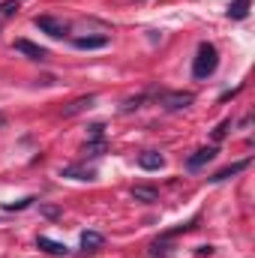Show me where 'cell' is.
<instances>
[{
  "label": "cell",
  "instance_id": "19",
  "mask_svg": "<svg viewBox=\"0 0 255 258\" xmlns=\"http://www.w3.org/2000/svg\"><path fill=\"white\" fill-rule=\"evenodd\" d=\"M18 9V3H12V0H6V3H0V15H12Z\"/></svg>",
  "mask_w": 255,
  "mask_h": 258
},
{
  "label": "cell",
  "instance_id": "8",
  "mask_svg": "<svg viewBox=\"0 0 255 258\" xmlns=\"http://www.w3.org/2000/svg\"><path fill=\"white\" fill-rule=\"evenodd\" d=\"M213 156H216V147H213V144H210V147H198V150L192 153L189 159H186V168H192V171H195V168L207 165V162H210Z\"/></svg>",
  "mask_w": 255,
  "mask_h": 258
},
{
  "label": "cell",
  "instance_id": "9",
  "mask_svg": "<svg viewBox=\"0 0 255 258\" xmlns=\"http://www.w3.org/2000/svg\"><path fill=\"white\" fill-rule=\"evenodd\" d=\"M72 45L81 51H93V48H105L108 36H78V39H72Z\"/></svg>",
  "mask_w": 255,
  "mask_h": 258
},
{
  "label": "cell",
  "instance_id": "21",
  "mask_svg": "<svg viewBox=\"0 0 255 258\" xmlns=\"http://www.w3.org/2000/svg\"><path fill=\"white\" fill-rule=\"evenodd\" d=\"M42 213H45V216H51V219H54V216H57V213H60V210H57V207H42Z\"/></svg>",
  "mask_w": 255,
  "mask_h": 258
},
{
  "label": "cell",
  "instance_id": "1",
  "mask_svg": "<svg viewBox=\"0 0 255 258\" xmlns=\"http://www.w3.org/2000/svg\"><path fill=\"white\" fill-rule=\"evenodd\" d=\"M216 66H219L216 48H213L210 42H201V45H198V54H195V60H192V78L204 81V78H210V75L216 72Z\"/></svg>",
  "mask_w": 255,
  "mask_h": 258
},
{
  "label": "cell",
  "instance_id": "22",
  "mask_svg": "<svg viewBox=\"0 0 255 258\" xmlns=\"http://www.w3.org/2000/svg\"><path fill=\"white\" fill-rule=\"evenodd\" d=\"M3 123H6V120H3V114H0V126H3Z\"/></svg>",
  "mask_w": 255,
  "mask_h": 258
},
{
  "label": "cell",
  "instance_id": "11",
  "mask_svg": "<svg viewBox=\"0 0 255 258\" xmlns=\"http://www.w3.org/2000/svg\"><path fill=\"white\" fill-rule=\"evenodd\" d=\"M93 102H96V96H78V99H72L63 108V117H72V114H81V111L93 108Z\"/></svg>",
  "mask_w": 255,
  "mask_h": 258
},
{
  "label": "cell",
  "instance_id": "17",
  "mask_svg": "<svg viewBox=\"0 0 255 258\" xmlns=\"http://www.w3.org/2000/svg\"><path fill=\"white\" fill-rule=\"evenodd\" d=\"M144 99H147V96H135V99H126V102H123V111H132V108H141V105H144Z\"/></svg>",
  "mask_w": 255,
  "mask_h": 258
},
{
  "label": "cell",
  "instance_id": "15",
  "mask_svg": "<svg viewBox=\"0 0 255 258\" xmlns=\"http://www.w3.org/2000/svg\"><path fill=\"white\" fill-rule=\"evenodd\" d=\"M33 201H36V198H21V201H9V204H6L3 210H9V213H15V210H24V207H30Z\"/></svg>",
  "mask_w": 255,
  "mask_h": 258
},
{
  "label": "cell",
  "instance_id": "5",
  "mask_svg": "<svg viewBox=\"0 0 255 258\" xmlns=\"http://www.w3.org/2000/svg\"><path fill=\"white\" fill-rule=\"evenodd\" d=\"M192 102H195V96H192V93H165V96H162L165 111H180V108H189Z\"/></svg>",
  "mask_w": 255,
  "mask_h": 258
},
{
  "label": "cell",
  "instance_id": "6",
  "mask_svg": "<svg viewBox=\"0 0 255 258\" xmlns=\"http://www.w3.org/2000/svg\"><path fill=\"white\" fill-rule=\"evenodd\" d=\"M138 165H141L144 171H159V168H165V156L156 153V150H144V153L138 156Z\"/></svg>",
  "mask_w": 255,
  "mask_h": 258
},
{
  "label": "cell",
  "instance_id": "2",
  "mask_svg": "<svg viewBox=\"0 0 255 258\" xmlns=\"http://www.w3.org/2000/svg\"><path fill=\"white\" fill-rule=\"evenodd\" d=\"M42 33H48V36H54V39H60V36H66V24L63 21H57V18H51V15H39L36 21H33Z\"/></svg>",
  "mask_w": 255,
  "mask_h": 258
},
{
  "label": "cell",
  "instance_id": "20",
  "mask_svg": "<svg viewBox=\"0 0 255 258\" xmlns=\"http://www.w3.org/2000/svg\"><path fill=\"white\" fill-rule=\"evenodd\" d=\"M102 123H93V126H90V135H93V138H102Z\"/></svg>",
  "mask_w": 255,
  "mask_h": 258
},
{
  "label": "cell",
  "instance_id": "12",
  "mask_svg": "<svg viewBox=\"0 0 255 258\" xmlns=\"http://www.w3.org/2000/svg\"><path fill=\"white\" fill-rule=\"evenodd\" d=\"M129 195H132L135 201H141V204H153V201H159V192H156L153 186H132Z\"/></svg>",
  "mask_w": 255,
  "mask_h": 258
},
{
  "label": "cell",
  "instance_id": "3",
  "mask_svg": "<svg viewBox=\"0 0 255 258\" xmlns=\"http://www.w3.org/2000/svg\"><path fill=\"white\" fill-rule=\"evenodd\" d=\"M15 51H18V54H24V57H30V60H39V63L48 57V51H45L42 45L30 42V39H15Z\"/></svg>",
  "mask_w": 255,
  "mask_h": 258
},
{
  "label": "cell",
  "instance_id": "14",
  "mask_svg": "<svg viewBox=\"0 0 255 258\" xmlns=\"http://www.w3.org/2000/svg\"><path fill=\"white\" fill-rule=\"evenodd\" d=\"M63 177H72V180H93L96 177V171L93 168H63Z\"/></svg>",
  "mask_w": 255,
  "mask_h": 258
},
{
  "label": "cell",
  "instance_id": "16",
  "mask_svg": "<svg viewBox=\"0 0 255 258\" xmlns=\"http://www.w3.org/2000/svg\"><path fill=\"white\" fill-rule=\"evenodd\" d=\"M228 129H231V120H222L219 126L213 129V141H222V138L228 135Z\"/></svg>",
  "mask_w": 255,
  "mask_h": 258
},
{
  "label": "cell",
  "instance_id": "7",
  "mask_svg": "<svg viewBox=\"0 0 255 258\" xmlns=\"http://www.w3.org/2000/svg\"><path fill=\"white\" fill-rule=\"evenodd\" d=\"M36 246H39L42 252L54 255V258H63V255H69L66 243H57V240H51V237H45V234H39V237H36Z\"/></svg>",
  "mask_w": 255,
  "mask_h": 258
},
{
  "label": "cell",
  "instance_id": "4",
  "mask_svg": "<svg viewBox=\"0 0 255 258\" xmlns=\"http://www.w3.org/2000/svg\"><path fill=\"white\" fill-rule=\"evenodd\" d=\"M249 162H252V159H240V162H231V165L219 168V171H216L213 177H207V180H210V183H222V180H231V177H237L240 171H246V168H249Z\"/></svg>",
  "mask_w": 255,
  "mask_h": 258
},
{
  "label": "cell",
  "instance_id": "10",
  "mask_svg": "<svg viewBox=\"0 0 255 258\" xmlns=\"http://www.w3.org/2000/svg\"><path fill=\"white\" fill-rule=\"evenodd\" d=\"M102 243H105V237H102L99 231H84V234H81V249H84L87 255H90V252H99Z\"/></svg>",
  "mask_w": 255,
  "mask_h": 258
},
{
  "label": "cell",
  "instance_id": "18",
  "mask_svg": "<svg viewBox=\"0 0 255 258\" xmlns=\"http://www.w3.org/2000/svg\"><path fill=\"white\" fill-rule=\"evenodd\" d=\"M150 252H153V255H165V252H168V246H165V237H162V240H156V243L150 246Z\"/></svg>",
  "mask_w": 255,
  "mask_h": 258
},
{
  "label": "cell",
  "instance_id": "13",
  "mask_svg": "<svg viewBox=\"0 0 255 258\" xmlns=\"http://www.w3.org/2000/svg\"><path fill=\"white\" fill-rule=\"evenodd\" d=\"M246 15H249V0H234V3L228 6V18L240 21V18H246Z\"/></svg>",
  "mask_w": 255,
  "mask_h": 258
}]
</instances>
